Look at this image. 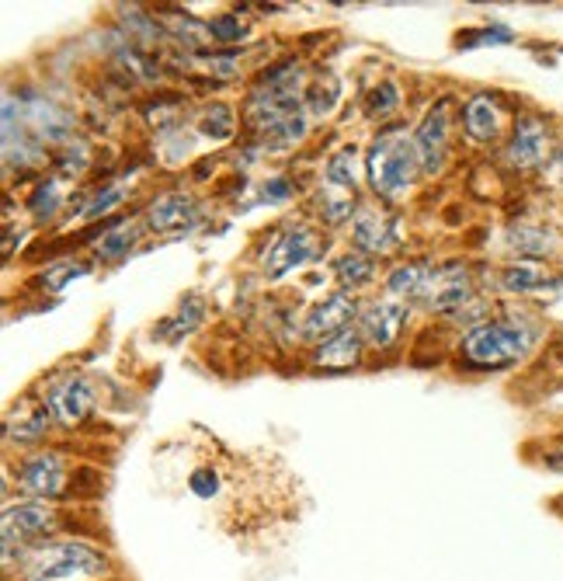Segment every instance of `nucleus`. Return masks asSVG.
<instances>
[{
  "label": "nucleus",
  "mask_w": 563,
  "mask_h": 581,
  "mask_svg": "<svg viewBox=\"0 0 563 581\" xmlns=\"http://www.w3.org/2000/svg\"><path fill=\"white\" fill-rule=\"evenodd\" d=\"M157 18H160V25H164V32L174 35L185 49H195V53H199V49L216 42L212 39V25H202V21H195L192 14H185V11H160Z\"/></svg>",
  "instance_id": "obj_21"
},
{
  "label": "nucleus",
  "mask_w": 563,
  "mask_h": 581,
  "mask_svg": "<svg viewBox=\"0 0 563 581\" xmlns=\"http://www.w3.org/2000/svg\"><path fill=\"white\" fill-rule=\"evenodd\" d=\"M352 241L369 254H386L397 248V230H393V223H386L383 216L362 213L352 223Z\"/></svg>",
  "instance_id": "obj_19"
},
{
  "label": "nucleus",
  "mask_w": 563,
  "mask_h": 581,
  "mask_svg": "<svg viewBox=\"0 0 563 581\" xmlns=\"http://www.w3.org/2000/svg\"><path fill=\"white\" fill-rule=\"evenodd\" d=\"M28 209H32L35 223L53 220L56 209H60V178H42L39 188L32 192V199H28Z\"/></svg>",
  "instance_id": "obj_26"
},
{
  "label": "nucleus",
  "mask_w": 563,
  "mask_h": 581,
  "mask_svg": "<svg viewBox=\"0 0 563 581\" xmlns=\"http://www.w3.org/2000/svg\"><path fill=\"white\" fill-rule=\"evenodd\" d=\"M358 310V303L352 300L348 293H334L327 296L324 303H317V307L306 314V324H303V338L306 341H320V338H334L338 331L348 328V321H352V314Z\"/></svg>",
  "instance_id": "obj_11"
},
{
  "label": "nucleus",
  "mask_w": 563,
  "mask_h": 581,
  "mask_svg": "<svg viewBox=\"0 0 563 581\" xmlns=\"http://www.w3.org/2000/svg\"><path fill=\"white\" fill-rule=\"evenodd\" d=\"M553 282L557 279L543 265H536V261H518V265H508L501 272V286L511 289V293H532V289L553 286Z\"/></svg>",
  "instance_id": "obj_22"
},
{
  "label": "nucleus",
  "mask_w": 563,
  "mask_h": 581,
  "mask_svg": "<svg viewBox=\"0 0 563 581\" xmlns=\"http://www.w3.org/2000/svg\"><path fill=\"white\" fill-rule=\"evenodd\" d=\"M306 136V112H296L292 119H285L279 129H272V133L265 136V143H272V150H285L292 147V143H299Z\"/></svg>",
  "instance_id": "obj_30"
},
{
  "label": "nucleus",
  "mask_w": 563,
  "mask_h": 581,
  "mask_svg": "<svg viewBox=\"0 0 563 581\" xmlns=\"http://www.w3.org/2000/svg\"><path fill=\"white\" fill-rule=\"evenodd\" d=\"M313 251H317V237H313L310 230H306V227H285L282 234L275 237L272 244H268L265 272L272 275V279H279V275L292 272L296 265L310 261Z\"/></svg>",
  "instance_id": "obj_10"
},
{
  "label": "nucleus",
  "mask_w": 563,
  "mask_h": 581,
  "mask_svg": "<svg viewBox=\"0 0 563 581\" xmlns=\"http://www.w3.org/2000/svg\"><path fill=\"white\" fill-rule=\"evenodd\" d=\"M87 272H91L87 265H63V268H56V272L46 275V289H63L67 282L80 279V275H87Z\"/></svg>",
  "instance_id": "obj_37"
},
{
  "label": "nucleus",
  "mask_w": 563,
  "mask_h": 581,
  "mask_svg": "<svg viewBox=\"0 0 563 581\" xmlns=\"http://www.w3.org/2000/svg\"><path fill=\"white\" fill-rule=\"evenodd\" d=\"M21 115H25L28 129H32L42 143H70L73 119L63 112L60 105H56V101L28 91L25 98H21Z\"/></svg>",
  "instance_id": "obj_9"
},
{
  "label": "nucleus",
  "mask_w": 563,
  "mask_h": 581,
  "mask_svg": "<svg viewBox=\"0 0 563 581\" xmlns=\"http://www.w3.org/2000/svg\"><path fill=\"white\" fill-rule=\"evenodd\" d=\"M327 181L338 188H355L358 185V171H355V150H341V154H334L331 161L324 167Z\"/></svg>",
  "instance_id": "obj_29"
},
{
  "label": "nucleus",
  "mask_w": 563,
  "mask_h": 581,
  "mask_svg": "<svg viewBox=\"0 0 563 581\" xmlns=\"http://www.w3.org/2000/svg\"><path fill=\"white\" fill-rule=\"evenodd\" d=\"M334 275H338L345 286H365V282H372L376 268H372V261L365 258V254H345V258L334 261Z\"/></svg>",
  "instance_id": "obj_27"
},
{
  "label": "nucleus",
  "mask_w": 563,
  "mask_h": 581,
  "mask_svg": "<svg viewBox=\"0 0 563 581\" xmlns=\"http://www.w3.org/2000/svg\"><path fill=\"white\" fill-rule=\"evenodd\" d=\"M289 192H292V188H289V181H285V178H272V181L265 185V199H268V202L289 199Z\"/></svg>",
  "instance_id": "obj_38"
},
{
  "label": "nucleus",
  "mask_w": 563,
  "mask_h": 581,
  "mask_svg": "<svg viewBox=\"0 0 563 581\" xmlns=\"http://www.w3.org/2000/svg\"><path fill=\"white\" fill-rule=\"evenodd\" d=\"M233 108L223 105V101H216V105H209L206 112H202V133L212 136V140H230L233 136Z\"/></svg>",
  "instance_id": "obj_28"
},
{
  "label": "nucleus",
  "mask_w": 563,
  "mask_h": 581,
  "mask_svg": "<svg viewBox=\"0 0 563 581\" xmlns=\"http://www.w3.org/2000/svg\"><path fill=\"white\" fill-rule=\"evenodd\" d=\"M39 136L28 129L25 115H21V101H14L11 94L4 98V164L7 171H28V167L42 164V147Z\"/></svg>",
  "instance_id": "obj_5"
},
{
  "label": "nucleus",
  "mask_w": 563,
  "mask_h": 581,
  "mask_svg": "<svg viewBox=\"0 0 563 581\" xmlns=\"http://www.w3.org/2000/svg\"><path fill=\"white\" fill-rule=\"evenodd\" d=\"M435 279V268L424 261H411V265H397L386 275V289H390V296H428Z\"/></svg>",
  "instance_id": "obj_20"
},
{
  "label": "nucleus",
  "mask_w": 563,
  "mask_h": 581,
  "mask_svg": "<svg viewBox=\"0 0 563 581\" xmlns=\"http://www.w3.org/2000/svg\"><path fill=\"white\" fill-rule=\"evenodd\" d=\"M358 359H362V334L352 328L338 331L313 352V362L324 369H352L358 366Z\"/></svg>",
  "instance_id": "obj_17"
},
{
  "label": "nucleus",
  "mask_w": 563,
  "mask_h": 581,
  "mask_svg": "<svg viewBox=\"0 0 563 581\" xmlns=\"http://www.w3.org/2000/svg\"><path fill=\"white\" fill-rule=\"evenodd\" d=\"M195 223V202L188 195H160L146 209V227L153 234H174V230H185Z\"/></svg>",
  "instance_id": "obj_14"
},
{
  "label": "nucleus",
  "mask_w": 563,
  "mask_h": 581,
  "mask_svg": "<svg viewBox=\"0 0 563 581\" xmlns=\"http://www.w3.org/2000/svg\"><path fill=\"white\" fill-rule=\"evenodd\" d=\"M108 571L105 554H98L87 543H39L28 550L25 564H21V581H70V578H98Z\"/></svg>",
  "instance_id": "obj_3"
},
{
  "label": "nucleus",
  "mask_w": 563,
  "mask_h": 581,
  "mask_svg": "<svg viewBox=\"0 0 563 581\" xmlns=\"http://www.w3.org/2000/svg\"><path fill=\"white\" fill-rule=\"evenodd\" d=\"M136 241H140V230H136L133 223H119V227H112L105 237H101L98 258H105V261L126 258V254L136 248Z\"/></svg>",
  "instance_id": "obj_25"
},
{
  "label": "nucleus",
  "mask_w": 563,
  "mask_h": 581,
  "mask_svg": "<svg viewBox=\"0 0 563 581\" xmlns=\"http://www.w3.org/2000/svg\"><path fill=\"white\" fill-rule=\"evenodd\" d=\"M445 147H449V101H438L421 119L418 133H414V154H418L421 174L442 171Z\"/></svg>",
  "instance_id": "obj_7"
},
{
  "label": "nucleus",
  "mask_w": 563,
  "mask_h": 581,
  "mask_svg": "<svg viewBox=\"0 0 563 581\" xmlns=\"http://www.w3.org/2000/svg\"><path fill=\"white\" fill-rule=\"evenodd\" d=\"M122 199H126V185H108L105 192L94 195L91 206H84V216H87V220H98V216L112 213V209L119 206Z\"/></svg>",
  "instance_id": "obj_33"
},
{
  "label": "nucleus",
  "mask_w": 563,
  "mask_h": 581,
  "mask_svg": "<svg viewBox=\"0 0 563 581\" xmlns=\"http://www.w3.org/2000/svg\"><path fill=\"white\" fill-rule=\"evenodd\" d=\"M463 129L470 140L477 143H491L501 129V108L491 94H477V98L466 101V112H463Z\"/></svg>",
  "instance_id": "obj_16"
},
{
  "label": "nucleus",
  "mask_w": 563,
  "mask_h": 581,
  "mask_svg": "<svg viewBox=\"0 0 563 581\" xmlns=\"http://www.w3.org/2000/svg\"><path fill=\"white\" fill-rule=\"evenodd\" d=\"M532 328L522 317H501V321H484L466 331L463 359L473 369H504L525 359L532 348Z\"/></svg>",
  "instance_id": "obj_1"
},
{
  "label": "nucleus",
  "mask_w": 563,
  "mask_h": 581,
  "mask_svg": "<svg viewBox=\"0 0 563 581\" xmlns=\"http://www.w3.org/2000/svg\"><path fill=\"white\" fill-rule=\"evenodd\" d=\"M470 282H466V272L459 265L445 268L442 279H435V286H431L428 293V303L438 310V314H459V310L470 303Z\"/></svg>",
  "instance_id": "obj_15"
},
{
  "label": "nucleus",
  "mask_w": 563,
  "mask_h": 581,
  "mask_svg": "<svg viewBox=\"0 0 563 581\" xmlns=\"http://www.w3.org/2000/svg\"><path fill=\"white\" fill-rule=\"evenodd\" d=\"M122 25H126V32H129L126 39L140 49L157 46L160 35H164V25H160L157 14H146L140 7H122Z\"/></svg>",
  "instance_id": "obj_23"
},
{
  "label": "nucleus",
  "mask_w": 563,
  "mask_h": 581,
  "mask_svg": "<svg viewBox=\"0 0 563 581\" xmlns=\"http://www.w3.org/2000/svg\"><path fill=\"white\" fill-rule=\"evenodd\" d=\"M504 42H511V28H484V32H466L463 39H459V49H473V46H504Z\"/></svg>",
  "instance_id": "obj_35"
},
{
  "label": "nucleus",
  "mask_w": 563,
  "mask_h": 581,
  "mask_svg": "<svg viewBox=\"0 0 563 581\" xmlns=\"http://www.w3.org/2000/svg\"><path fill=\"white\" fill-rule=\"evenodd\" d=\"M53 526H56V512L42 498L11 501L4 508V557L14 554V547L21 550V557H28L25 554L28 543L42 540Z\"/></svg>",
  "instance_id": "obj_4"
},
{
  "label": "nucleus",
  "mask_w": 563,
  "mask_h": 581,
  "mask_svg": "<svg viewBox=\"0 0 563 581\" xmlns=\"http://www.w3.org/2000/svg\"><path fill=\"white\" fill-rule=\"evenodd\" d=\"M53 411L49 404H21L11 418H7V442H39L49 432Z\"/></svg>",
  "instance_id": "obj_18"
},
{
  "label": "nucleus",
  "mask_w": 563,
  "mask_h": 581,
  "mask_svg": "<svg viewBox=\"0 0 563 581\" xmlns=\"http://www.w3.org/2000/svg\"><path fill=\"white\" fill-rule=\"evenodd\" d=\"M508 241H511V248H515L518 254H525V258H543V254H550L553 248H557V237H553L550 230L529 227V223L511 227Z\"/></svg>",
  "instance_id": "obj_24"
},
{
  "label": "nucleus",
  "mask_w": 563,
  "mask_h": 581,
  "mask_svg": "<svg viewBox=\"0 0 563 581\" xmlns=\"http://www.w3.org/2000/svg\"><path fill=\"white\" fill-rule=\"evenodd\" d=\"M407 324V307L397 300H376L362 314V334L369 338V345L376 348H393Z\"/></svg>",
  "instance_id": "obj_13"
},
{
  "label": "nucleus",
  "mask_w": 563,
  "mask_h": 581,
  "mask_svg": "<svg viewBox=\"0 0 563 581\" xmlns=\"http://www.w3.org/2000/svg\"><path fill=\"white\" fill-rule=\"evenodd\" d=\"M546 150H550V133L539 119L525 115L518 119L515 136L508 143V164L518 167V171H529V167H539L546 161Z\"/></svg>",
  "instance_id": "obj_12"
},
{
  "label": "nucleus",
  "mask_w": 563,
  "mask_h": 581,
  "mask_svg": "<svg viewBox=\"0 0 563 581\" xmlns=\"http://www.w3.org/2000/svg\"><path fill=\"white\" fill-rule=\"evenodd\" d=\"M397 105H400V91H397V84H390V81L372 87L369 101H365L369 115H390V112H397Z\"/></svg>",
  "instance_id": "obj_32"
},
{
  "label": "nucleus",
  "mask_w": 563,
  "mask_h": 581,
  "mask_svg": "<svg viewBox=\"0 0 563 581\" xmlns=\"http://www.w3.org/2000/svg\"><path fill=\"white\" fill-rule=\"evenodd\" d=\"M56 167H60V174H80L87 167V147L80 140L63 143L60 157H56Z\"/></svg>",
  "instance_id": "obj_34"
},
{
  "label": "nucleus",
  "mask_w": 563,
  "mask_h": 581,
  "mask_svg": "<svg viewBox=\"0 0 563 581\" xmlns=\"http://www.w3.org/2000/svg\"><path fill=\"white\" fill-rule=\"evenodd\" d=\"M550 178H557L563 181V147H560V154L553 157V164H550Z\"/></svg>",
  "instance_id": "obj_39"
},
{
  "label": "nucleus",
  "mask_w": 563,
  "mask_h": 581,
  "mask_svg": "<svg viewBox=\"0 0 563 581\" xmlns=\"http://www.w3.org/2000/svg\"><path fill=\"white\" fill-rule=\"evenodd\" d=\"M414 171H421L414 136H407L404 129H386L372 140L365 154V174L383 199H400L414 185Z\"/></svg>",
  "instance_id": "obj_2"
},
{
  "label": "nucleus",
  "mask_w": 563,
  "mask_h": 581,
  "mask_svg": "<svg viewBox=\"0 0 563 581\" xmlns=\"http://www.w3.org/2000/svg\"><path fill=\"white\" fill-rule=\"evenodd\" d=\"M18 484L32 498H56L67 491V463H63L60 453H35L21 463Z\"/></svg>",
  "instance_id": "obj_8"
},
{
  "label": "nucleus",
  "mask_w": 563,
  "mask_h": 581,
  "mask_svg": "<svg viewBox=\"0 0 563 581\" xmlns=\"http://www.w3.org/2000/svg\"><path fill=\"white\" fill-rule=\"evenodd\" d=\"M202 314H206V303H202L199 296H188V303L178 310V317H174V321L164 324V331L171 334V338H181V334H188V331L195 328V324L202 321Z\"/></svg>",
  "instance_id": "obj_31"
},
{
  "label": "nucleus",
  "mask_w": 563,
  "mask_h": 581,
  "mask_svg": "<svg viewBox=\"0 0 563 581\" xmlns=\"http://www.w3.org/2000/svg\"><path fill=\"white\" fill-rule=\"evenodd\" d=\"M46 404H49V411H53V418L60 421V425L73 428V425H80V421L91 415L94 390L80 373H67V376H60L53 387H49Z\"/></svg>",
  "instance_id": "obj_6"
},
{
  "label": "nucleus",
  "mask_w": 563,
  "mask_h": 581,
  "mask_svg": "<svg viewBox=\"0 0 563 581\" xmlns=\"http://www.w3.org/2000/svg\"><path fill=\"white\" fill-rule=\"evenodd\" d=\"M244 35H247V28L237 14H219V18L212 21V39L216 42H240Z\"/></svg>",
  "instance_id": "obj_36"
}]
</instances>
